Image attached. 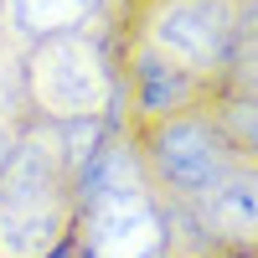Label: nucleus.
I'll use <instances>...</instances> for the list:
<instances>
[{
	"label": "nucleus",
	"mask_w": 258,
	"mask_h": 258,
	"mask_svg": "<svg viewBox=\"0 0 258 258\" xmlns=\"http://www.w3.org/2000/svg\"><path fill=\"white\" fill-rule=\"evenodd\" d=\"M78 222L73 253L78 258H165L170 253V217L150 186L135 135L114 124L103 145L73 181Z\"/></svg>",
	"instance_id": "f257e3e1"
},
{
	"label": "nucleus",
	"mask_w": 258,
	"mask_h": 258,
	"mask_svg": "<svg viewBox=\"0 0 258 258\" xmlns=\"http://www.w3.org/2000/svg\"><path fill=\"white\" fill-rule=\"evenodd\" d=\"M78 197L57 124H21L0 170V258H52L73 243Z\"/></svg>",
	"instance_id": "f03ea898"
},
{
	"label": "nucleus",
	"mask_w": 258,
	"mask_h": 258,
	"mask_svg": "<svg viewBox=\"0 0 258 258\" xmlns=\"http://www.w3.org/2000/svg\"><path fill=\"white\" fill-rule=\"evenodd\" d=\"M21 88H26V119L36 124L119 119L114 26H73L31 41L21 62Z\"/></svg>",
	"instance_id": "7ed1b4c3"
},
{
	"label": "nucleus",
	"mask_w": 258,
	"mask_h": 258,
	"mask_svg": "<svg viewBox=\"0 0 258 258\" xmlns=\"http://www.w3.org/2000/svg\"><path fill=\"white\" fill-rule=\"evenodd\" d=\"M119 26L181 62L186 73L207 78L212 88H222L232 57L253 31V6L248 0H129Z\"/></svg>",
	"instance_id": "20e7f679"
},
{
	"label": "nucleus",
	"mask_w": 258,
	"mask_h": 258,
	"mask_svg": "<svg viewBox=\"0 0 258 258\" xmlns=\"http://www.w3.org/2000/svg\"><path fill=\"white\" fill-rule=\"evenodd\" d=\"M129 135H135L140 165H145V176H150L165 212H191L238 165L212 103L186 109L176 119H160V124H145V129H129Z\"/></svg>",
	"instance_id": "39448f33"
},
{
	"label": "nucleus",
	"mask_w": 258,
	"mask_h": 258,
	"mask_svg": "<svg viewBox=\"0 0 258 258\" xmlns=\"http://www.w3.org/2000/svg\"><path fill=\"white\" fill-rule=\"evenodd\" d=\"M114 78H119V124L124 129L176 119L186 109L212 103V93H217L207 78L186 73L181 62H170L165 52H155L150 41H140L124 26H114Z\"/></svg>",
	"instance_id": "423d86ee"
},
{
	"label": "nucleus",
	"mask_w": 258,
	"mask_h": 258,
	"mask_svg": "<svg viewBox=\"0 0 258 258\" xmlns=\"http://www.w3.org/2000/svg\"><path fill=\"white\" fill-rule=\"evenodd\" d=\"M191 222L202 227L212 253H258V165L238 160L227 176L191 207Z\"/></svg>",
	"instance_id": "0eeeda50"
},
{
	"label": "nucleus",
	"mask_w": 258,
	"mask_h": 258,
	"mask_svg": "<svg viewBox=\"0 0 258 258\" xmlns=\"http://www.w3.org/2000/svg\"><path fill=\"white\" fill-rule=\"evenodd\" d=\"M6 11H11V26L26 36V47L73 26H98L88 0H6Z\"/></svg>",
	"instance_id": "6e6552de"
},
{
	"label": "nucleus",
	"mask_w": 258,
	"mask_h": 258,
	"mask_svg": "<svg viewBox=\"0 0 258 258\" xmlns=\"http://www.w3.org/2000/svg\"><path fill=\"white\" fill-rule=\"evenodd\" d=\"M212 114H217L222 135H227V145H232V155L258 165V98H253V93L217 88V93H212Z\"/></svg>",
	"instance_id": "1a4fd4ad"
},
{
	"label": "nucleus",
	"mask_w": 258,
	"mask_h": 258,
	"mask_svg": "<svg viewBox=\"0 0 258 258\" xmlns=\"http://www.w3.org/2000/svg\"><path fill=\"white\" fill-rule=\"evenodd\" d=\"M222 88H232V93H253V98H258V31H248L243 52L232 57V68H227V78H222Z\"/></svg>",
	"instance_id": "9d476101"
},
{
	"label": "nucleus",
	"mask_w": 258,
	"mask_h": 258,
	"mask_svg": "<svg viewBox=\"0 0 258 258\" xmlns=\"http://www.w3.org/2000/svg\"><path fill=\"white\" fill-rule=\"evenodd\" d=\"M11 150H16V124H6V119H0V170H6Z\"/></svg>",
	"instance_id": "9b49d317"
},
{
	"label": "nucleus",
	"mask_w": 258,
	"mask_h": 258,
	"mask_svg": "<svg viewBox=\"0 0 258 258\" xmlns=\"http://www.w3.org/2000/svg\"><path fill=\"white\" fill-rule=\"evenodd\" d=\"M222 258H258V253H222Z\"/></svg>",
	"instance_id": "f8f14e48"
},
{
	"label": "nucleus",
	"mask_w": 258,
	"mask_h": 258,
	"mask_svg": "<svg viewBox=\"0 0 258 258\" xmlns=\"http://www.w3.org/2000/svg\"><path fill=\"white\" fill-rule=\"evenodd\" d=\"M0 6H6V0H0Z\"/></svg>",
	"instance_id": "ddd939ff"
},
{
	"label": "nucleus",
	"mask_w": 258,
	"mask_h": 258,
	"mask_svg": "<svg viewBox=\"0 0 258 258\" xmlns=\"http://www.w3.org/2000/svg\"><path fill=\"white\" fill-rule=\"evenodd\" d=\"M165 258H170V253H165Z\"/></svg>",
	"instance_id": "4468645a"
}]
</instances>
